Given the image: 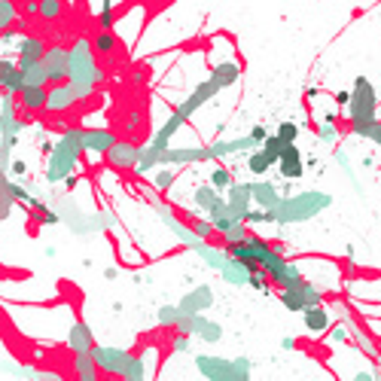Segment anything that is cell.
<instances>
[{"mask_svg":"<svg viewBox=\"0 0 381 381\" xmlns=\"http://www.w3.org/2000/svg\"><path fill=\"white\" fill-rule=\"evenodd\" d=\"M373 144L378 146V153H381V123L375 125V132H373Z\"/></svg>","mask_w":381,"mask_h":381,"instance_id":"obj_13","label":"cell"},{"mask_svg":"<svg viewBox=\"0 0 381 381\" xmlns=\"http://www.w3.org/2000/svg\"><path fill=\"white\" fill-rule=\"evenodd\" d=\"M250 137H254V141L259 144V141H263V137H266V128H263V125H256V128H254V135H250Z\"/></svg>","mask_w":381,"mask_h":381,"instance_id":"obj_14","label":"cell"},{"mask_svg":"<svg viewBox=\"0 0 381 381\" xmlns=\"http://www.w3.org/2000/svg\"><path fill=\"white\" fill-rule=\"evenodd\" d=\"M254 189H256V199L263 204H268V208H275V204H277V195H275L272 183H259V187H254Z\"/></svg>","mask_w":381,"mask_h":381,"instance_id":"obj_7","label":"cell"},{"mask_svg":"<svg viewBox=\"0 0 381 381\" xmlns=\"http://www.w3.org/2000/svg\"><path fill=\"white\" fill-rule=\"evenodd\" d=\"M345 116L351 123V135L360 141H373L375 125L381 123L378 116V89L373 86L369 77H354V89H351V104L345 107Z\"/></svg>","mask_w":381,"mask_h":381,"instance_id":"obj_1","label":"cell"},{"mask_svg":"<svg viewBox=\"0 0 381 381\" xmlns=\"http://www.w3.org/2000/svg\"><path fill=\"white\" fill-rule=\"evenodd\" d=\"M332 204V195L327 192H302V195H296V199L290 201H284L281 204V220L287 223H299V220H311V217H318V213H323Z\"/></svg>","mask_w":381,"mask_h":381,"instance_id":"obj_2","label":"cell"},{"mask_svg":"<svg viewBox=\"0 0 381 381\" xmlns=\"http://www.w3.org/2000/svg\"><path fill=\"white\" fill-rule=\"evenodd\" d=\"M213 183H217V187H226V183H229V174H226V171H217V174H213Z\"/></svg>","mask_w":381,"mask_h":381,"instance_id":"obj_12","label":"cell"},{"mask_svg":"<svg viewBox=\"0 0 381 381\" xmlns=\"http://www.w3.org/2000/svg\"><path fill=\"white\" fill-rule=\"evenodd\" d=\"M363 168H375V159H373V156H363Z\"/></svg>","mask_w":381,"mask_h":381,"instance_id":"obj_15","label":"cell"},{"mask_svg":"<svg viewBox=\"0 0 381 381\" xmlns=\"http://www.w3.org/2000/svg\"><path fill=\"white\" fill-rule=\"evenodd\" d=\"M302 320H305V330L311 332V336H320V332H327L332 327V314L330 308H323V305H308V308L302 311Z\"/></svg>","mask_w":381,"mask_h":381,"instance_id":"obj_4","label":"cell"},{"mask_svg":"<svg viewBox=\"0 0 381 381\" xmlns=\"http://www.w3.org/2000/svg\"><path fill=\"white\" fill-rule=\"evenodd\" d=\"M332 156H336L339 168H342V171H345V174H348V180H351V187H354V192H357V195H363V187H360V180H357V171H354V165H351V159H348V153H345V150H342V146H336V153H332Z\"/></svg>","mask_w":381,"mask_h":381,"instance_id":"obj_6","label":"cell"},{"mask_svg":"<svg viewBox=\"0 0 381 381\" xmlns=\"http://www.w3.org/2000/svg\"><path fill=\"white\" fill-rule=\"evenodd\" d=\"M277 165H281V174H284L287 180H299V177H302V171H305L299 146H296V144H284V150H281V159H277Z\"/></svg>","mask_w":381,"mask_h":381,"instance_id":"obj_5","label":"cell"},{"mask_svg":"<svg viewBox=\"0 0 381 381\" xmlns=\"http://www.w3.org/2000/svg\"><path fill=\"white\" fill-rule=\"evenodd\" d=\"M318 137L323 144H336L339 141V125L336 123H320L318 125Z\"/></svg>","mask_w":381,"mask_h":381,"instance_id":"obj_8","label":"cell"},{"mask_svg":"<svg viewBox=\"0 0 381 381\" xmlns=\"http://www.w3.org/2000/svg\"><path fill=\"white\" fill-rule=\"evenodd\" d=\"M381 373H373V369H357L354 373V381H378Z\"/></svg>","mask_w":381,"mask_h":381,"instance_id":"obj_10","label":"cell"},{"mask_svg":"<svg viewBox=\"0 0 381 381\" xmlns=\"http://www.w3.org/2000/svg\"><path fill=\"white\" fill-rule=\"evenodd\" d=\"M277 135H281L287 144H293L296 137H299V125H296V123H281V128H277Z\"/></svg>","mask_w":381,"mask_h":381,"instance_id":"obj_9","label":"cell"},{"mask_svg":"<svg viewBox=\"0 0 381 381\" xmlns=\"http://www.w3.org/2000/svg\"><path fill=\"white\" fill-rule=\"evenodd\" d=\"M336 104L339 107H348L351 104V92H336Z\"/></svg>","mask_w":381,"mask_h":381,"instance_id":"obj_11","label":"cell"},{"mask_svg":"<svg viewBox=\"0 0 381 381\" xmlns=\"http://www.w3.org/2000/svg\"><path fill=\"white\" fill-rule=\"evenodd\" d=\"M281 302H284L290 311H305V308H308V305H318V302H323V293H320L314 284H308V281H299V284H293V287H284Z\"/></svg>","mask_w":381,"mask_h":381,"instance_id":"obj_3","label":"cell"}]
</instances>
